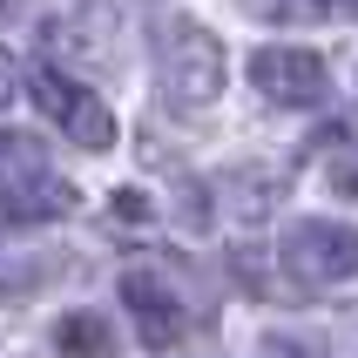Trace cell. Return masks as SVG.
<instances>
[{"mask_svg": "<svg viewBox=\"0 0 358 358\" xmlns=\"http://www.w3.org/2000/svg\"><path fill=\"white\" fill-rule=\"evenodd\" d=\"M156 81L169 108H203L223 88V41L196 20H169L156 34Z\"/></svg>", "mask_w": 358, "mask_h": 358, "instance_id": "6da1fadb", "label": "cell"}, {"mask_svg": "<svg viewBox=\"0 0 358 358\" xmlns=\"http://www.w3.org/2000/svg\"><path fill=\"white\" fill-rule=\"evenodd\" d=\"M278 264L298 284H345V278H358V230L331 223V217H304L284 230Z\"/></svg>", "mask_w": 358, "mask_h": 358, "instance_id": "7a4b0ae2", "label": "cell"}, {"mask_svg": "<svg viewBox=\"0 0 358 358\" xmlns=\"http://www.w3.org/2000/svg\"><path fill=\"white\" fill-rule=\"evenodd\" d=\"M34 108L55 122V129H68L81 149H108V142H115L108 101H101L95 88H81L75 75H61V68H34Z\"/></svg>", "mask_w": 358, "mask_h": 358, "instance_id": "3957f363", "label": "cell"}, {"mask_svg": "<svg viewBox=\"0 0 358 358\" xmlns=\"http://www.w3.org/2000/svg\"><path fill=\"white\" fill-rule=\"evenodd\" d=\"M250 88L278 108H318L331 95V68L311 48H257L250 55Z\"/></svg>", "mask_w": 358, "mask_h": 358, "instance_id": "277c9868", "label": "cell"}, {"mask_svg": "<svg viewBox=\"0 0 358 358\" xmlns=\"http://www.w3.org/2000/svg\"><path fill=\"white\" fill-rule=\"evenodd\" d=\"M122 298H129V311H136L142 345H156V352H162V345H176L182 331H189V311H182V298L156 278V271H129V278H122Z\"/></svg>", "mask_w": 358, "mask_h": 358, "instance_id": "5b68a950", "label": "cell"}, {"mask_svg": "<svg viewBox=\"0 0 358 358\" xmlns=\"http://www.w3.org/2000/svg\"><path fill=\"white\" fill-rule=\"evenodd\" d=\"M48 48L68 61H88V68H108L115 61V14L108 7H75L48 27Z\"/></svg>", "mask_w": 358, "mask_h": 358, "instance_id": "8992f818", "label": "cell"}, {"mask_svg": "<svg viewBox=\"0 0 358 358\" xmlns=\"http://www.w3.org/2000/svg\"><path fill=\"white\" fill-rule=\"evenodd\" d=\"M81 210V189L68 176H20L7 182V196H0V217H14V223H48V217H75Z\"/></svg>", "mask_w": 358, "mask_h": 358, "instance_id": "52a82bcc", "label": "cell"}, {"mask_svg": "<svg viewBox=\"0 0 358 358\" xmlns=\"http://www.w3.org/2000/svg\"><path fill=\"white\" fill-rule=\"evenodd\" d=\"M68 352H81V358H108V324L101 318H88V311H75V318H61V331H55Z\"/></svg>", "mask_w": 358, "mask_h": 358, "instance_id": "ba28073f", "label": "cell"}, {"mask_svg": "<svg viewBox=\"0 0 358 358\" xmlns=\"http://www.w3.org/2000/svg\"><path fill=\"white\" fill-rule=\"evenodd\" d=\"M41 169V149L27 136H7L0 129V182H20V176H34Z\"/></svg>", "mask_w": 358, "mask_h": 358, "instance_id": "9c48e42d", "label": "cell"}, {"mask_svg": "<svg viewBox=\"0 0 358 358\" xmlns=\"http://www.w3.org/2000/svg\"><path fill=\"white\" fill-rule=\"evenodd\" d=\"M324 176H331V189H338L345 203H358V149H345V156H331V169H324Z\"/></svg>", "mask_w": 358, "mask_h": 358, "instance_id": "30bf717a", "label": "cell"}, {"mask_svg": "<svg viewBox=\"0 0 358 358\" xmlns=\"http://www.w3.org/2000/svg\"><path fill=\"white\" fill-rule=\"evenodd\" d=\"M14 95H20V61L7 55V48H0V108H7Z\"/></svg>", "mask_w": 358, "mask_h": 358, "instance_id": "8fae6325", "label": "cell"}, {"mask_svg": "<svg viewBox=\"0 0 358 358\" xmlns=\"http://www.w3.org/2000/svg\"><path fill=\"white\" fill-rule=\"evenodd\" d=\"M352 7H358V0H352Z\"/></svg>", "mask_w": 358, "mask_h": 358, "instance_id": "7c38bea8", "label": "cell"}]
</instances>
